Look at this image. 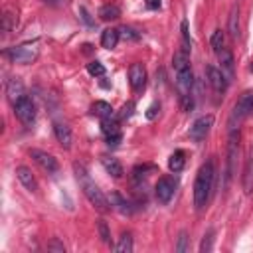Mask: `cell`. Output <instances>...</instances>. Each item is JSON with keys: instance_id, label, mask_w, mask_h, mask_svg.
I'll return each mask as SVG.
<instances>
[{"instance_id": "22", "label": "cell", "mask_w": 253, "mask_h": 253, "mask_svg": "<svg viewBox=\"0 0 253 253\" xmlns=\"http://www.w3.org/2000/svg\"><path fill=\"white\" fill-rule=\"evenodd\" d=\"M243 190H245V194L253 192V151H251V156L247 160L245 172H243Z\"/></svg>"}, {"instance_id": "40", "label": "cell", "mask_w": 253, "mask_h": 253, "mask_svg": "<svg viewBox=\"0 0 253 253\" xmlns=\"http://www.w3.org/2000/svg\"><path fill=\"white\" fill-rule=\"evenodd\" d=\"M44 2H46V4H52V6H61L65 0H44Z\"/></svg>"}, {"instance_id": "36", "label": "cell", "mask_w": 253, "mask_h": 253, "mask_svg": "<svg viewBox=\"0 0 253 253\" xmlns=\"http://www.w3.org/2000/svg\"><path fill=\"white\" fill-rule=\"evenodd\" d=\"M48 249H50V251H58V253H65V247H63V243H59L58 239H54V241L48 245Z\"/></svg>"}, {"instance_id": "15", "label": "cell", "mask_w": 253, "mask_h": 253, "mask_svg": "<svg viewBox=\"0 0 253 253\" xmlns=\"http://www.w3.org/2000/svg\"><path fill=\"white\" fill-rule=\"evenodd\" d=\"M6 95L10 99L12 105H16L22 97H26V91H24V83L18 79V78H12L8 83H6Z\"/></svg>"}, {"instance_id": "2", "label": "cell", "mask_w": 253, "mask_h": 253, "mask_svg": "<svg viewBox=\"0 0 253 253\" xmlns=\"http://www.w3.org/2000/svg\"><path fill=\"white\" fill-rule=\"evenodd\" d=\"M74 170H76V176H78V180H79V184H81V190H83V194H85V198L91 202V206H95L99 212H111V202H109V198H107L101 190H99V186L93 182V180L89 178V174H87V170L81 166V164H74Z\"/></svg>"}, {"instance_id": "29", "label": "cell", "mask_w": 253, "mask_h": 253, "mask_svg": "<svg viewBox=\"0 0 253 253\" xmlns=\"http://www.w3.org/2000/svg\"><path fill=\"white\" fill-rule=\"evenodd\" d=\"M87 74L93 78H103L105 76V65L101 61H91L87 63Z\"/></svg>"}, {"instance_id": "32", "label": "cell", "mask_w": 253, "mask_h": 253, "mask_svg": "<svg viewBox=\"0 0 253 253\" xmlns=\"http://www.w3.org/2000/svg\"><path fill=\"white\" fill-rule=\"evenodd\" d=\"M119 34L123 36V38H125V40H138V38H140V34H138L136 30L129 28V26H123V28L119 30Z\"/></svg>"}, {"instance_id": "3", "label": "cell", "mask_w": 253, "mask_h": 253, "mask_svg": "<svg viewBox=\"0 0 253 253\" xmlns=\"http://www.w3.org/2000/svg\"><path fill=\"white\" fill-rule=\"evenodd\" d=\"M6 56L10 58V61L14 63H20V65H28V63H34L40 56V48H38V42H28V44H20L16 48H8L6 50Z\"/></svg>"}, {"instance_id": "6", "label": "cell", "mask_w": 253, "mask_h": 253, "mask_svg": "<svg viewBox=\"0 0 253 253\" xmlns=\"http://www.w3.org/2000/svg\"><path fill=\"white\" fill-rule=\"evenodd\" d=\"M14 113H16V117H18L20 123L32 125V123L36 121V105H34V101L26 95V97H22V99L14 105Z\"/></svg>"}, {"instance_id": "18", "label": "cell", "mask_w": 253, "mask_h": 253, "mask_svg": "<svg viewBox=\"0 0 253 253\" xmlns=\"http://www.w3.org/2000/svg\"><path fill=\"white\" fill-rule=\"evenodd\" d=\"M101 162H103L105 170L109 172L113 178H121V176L125 174V170H123V164H121L117 158H113V156H103V158H101Z\"/></svg>"}, {"instance_id": "5", "label": "cell", "mask_w": 253, "mask_h": 253, "mask_svg": "<svg viewBox=\"0 0 253 253\" xmlns=\"http://www.w3.org/2000/svg\"><path fill=\"white\" fill-rule=\"evenodd\" d=\"M237 151H239V131L234 129V131L230 133V140H228V164H226V180H224V186H226V188H228V184L232 182L234 172H235Z\"/></svg>"}, {"instance_id": "25", "label": "cell", "mask_w": 253, "mask_h": 253, "mask_svg": "<svg viewBox=\"0 0 253 253\" xmlns=\"http://www.w3.org/2000/svg\"><path fill=\"white\" fill-rule=\"evenodd\" d=\"M230 34L232 38H237L239 36V8L234 6L230 12Z\"/></svg>"}, {"instance_id": "4", "label": "cell", "mask_w": 253, "mask_h": 253, "mask_svg": "<svg viewBox=\"0 0 253 253\" xmlns=\"http://www.w3.org/2000/svg\"><path fill=\"white\" fill-rule=\"evenodd\" d=\"M249 115H253V91H245L234 105V111L230 117V131L237 129V125L243 119H247Z\"/></svg>"}, {"instance_id": "37", "label": "cell", "mask_w": 253, "mask_h": 253, "mask_svg": "<svg viewBox=\"0 0 253 253\" xmlns=\"http://www.w3.org/2000/svg\"><path fill=\"white\" fill-rule=\"evenodd\" d=\"M182 38H184L186 46H190V34H188V22L186 20L182 22Z\"/></svg>"}, {"instance_id": "14", "label": "cell", "mask_w": 253, "mask_h": 253, "mask_svg": "<svg viewBox=\"0 0 253 253\" xmlns=\"http://www.w3.org/2000/svg\"><path fill=\"white\" fill-rule=\"evenodd\" d=\"M16 178L20 180V184L30 190V192H36L38 190V182H36V178H34V172L28 168V166H18L16 168Z\"/></svg>"}, {"instance_id": "34", "label": "cell", "mask_w": 253, "mask_h": 253, "mask_svg": "<svg viewBox=\"0 0 253 253\" xmlns=\"http://www.w3.org/2000/svg\"><path fill=\"white\" fill-rule=\"evenodd\" d=\"M158 111H160V105L158 103H153L149 109H147V119L149 121H153V119H156V115H158Z\"/></svg>"}, {"instance_id": "7", "label": "cell", "mask_w": 253, "mask_h": 253, "mask_svg": "<svg viewBox=\"0 0 253 253\" xmlns=\"http://www.w3.org/2000/svg\"><path fill=\"white\" fill-rule=\"evenodd\" d=\"M212 125H214V117H212V115H204V117L196 119V121L192 123V127H190V131H188L190 138H192L194 142H202V140L208 136Z\"/></svg>"}, {"instance_id": "16", "label": "cell", "mask_w": 253, "mask_h": 253, "mask_svg": "<svg viewBox=\"0 0 253 253\" xmlns=\"http://www.w3.org/2000/svg\"><path fill=\"white\" fill-rule=\"evenodd\" d=\"M119 38H121L119 30L107 28V30H103V34H101V46H103L105 50H113V48H117Z\"/></svg>"}, {"instance_id": "33", "label": "cell", "mask_w": 253, "mask_h": 253, "mask_svg": "<svg viewBox=\"0 0 253 253\" xmlns=\"http://www.w3.org/2000/svg\"><path fill=\"white\" fill-rule=\"evenodd\" d=\"M133 113H135V103L129 101V103L123 105V109H121V113H119V119H121V121H123V119H129V117H133Z\"/></svg>"}, {"instance_id": "28", "label": "cell", "mask_w": 253, "mask_h": 253, "mask_svg": "<svg viewBox=\"0 0 253 253\" xmlns=\"http://www.w3.org/2000/svg\"><path fill=\"white\" fill-rule=\"evenodd\" d=\"M97 232H99V237L103 243H111V230L105 220H97Z\"/></svg>"}, {"instance_id": "1", "label": "cell", "mask_w": 253, "mask_h": 253, "mask_svg": "<svg viewBox=\"0 0 253 253\" xmlns=\"http://www.w3.org/2000/svg\"><path fill=\"white\" fill-rule=\"evenodd\" d=\"M214 178H215L214 160H208L206 164L200 166L196 182H194V206H196V210H202V208L208 206L212 190H214Z\"/></svg>"}, {"instance_id": "9", "label": "cell", "mask_w": 253, "mask_h": 253, "mask_svg": "<svg viewBox=\"0 0 253 253\" xmlns=\"http://www.w3.org/2000/svg\"><path fill=\"white\" fill-rule=\"evenodd\" d=\"M30 156L38 162L48 174H56L58 170H59V164H58V160L50 155V153H46V151H40V149H32L30 151Z\"/></svg>"}, {"instance_id": "11", "label": "cell", "mask_w": 253, "mask_h": 253, "mask_svg": "<svg viewBox=\"0 0 253 253\" xmlns=\"http://www.w3.org/2000/svg\"><path fill=\"white\" fill-rule=\"evenodd\" d=\"M220 56V69H222V74L226 76V79L232 83L234 78H235V63H234V56L230 50L222 48V52L218 54Z\"/></svg>"}, {"instance_id": "35", "label": "cell", "mask_w": 253, "mask_h": 253, "mask_svg": "<svg viewBox=\"0 0 253 253\" xmlns=\"http://www.w3.org/2000/svg\"><path fill=\"white\" fill-rule=\"evenodd\" d=\"M123 140V135L121 133H117V135H111V136H107V144L109 147H117V144Z\"/></svg>"}, {"instance_id": "23", "label": "cell", "mask_w": 253, "mask_h": 253, "mask_svg": "<svg viewBox=\"0 0 253 253\" xmlns=\"http://www.w3.org/2000/svg\"><path fill=\"white\" fill-rule=\"evenodd\" d=\"M101 131H103V135H105V136H111V135L121 133V129H119V121H115L113 117L101 119Z\"/></svg>"}, {"instance_id": "38", "label": "cell", "mask_w": 253, "mask_h": 253, "mask_svg": "<svg viewBox=\"0 0 253 253\" xmlns=\"http://www.w3.org/2000/svg\"><path fill=\"white\" fill-rule=\"evenodd\" d=\"M147 6L151 10H158L160 8V0H147Z\"/></svg>"}, {"instance_id": "13", "label": "cell", "mask_w": 253, "mask_h": 253, "mask_svg": "<svg viewBox=\"0 0 253 253\" xmlns=\"http://www.w3.org/2000/svg\"><path fill=\"white\" fill-rule=\"evenodd\" d=\"M208 81H210V85L214 87V91H218V93H224L226 87H228V83H230V81L226 79V76L222 74V69L214 67V65L208 67Z\"/></svg>"}, {"instance_id": "27", "label": "cell", "mask_w": 253, "mask_h": 253, "mask_svg": "<svg viewBox=\"0 0 253 253\" xmlns=\"http://www.w3.org/2000/svg\"><path fill=\"white\" fill-rule=\"evenodd\" d=\"M224 32L222 30H214V34H212V38H210V46H212V50L214 52H222V48H224Z\"/></svg>"}, {"instance_id": "10", "label": "cell", "mask_w": 253, "mask_h": 253, "mask_svg": "<svg viewBox=\"0 0 253 253\" xmlns=\"http://www.w3.org/2000/svg\"><path fill=\"white\" fill-rule=\"evenodd\" d=\"M129 83L133 87L135 93H140L144 87H147V69H144L140 63H133L129 69Z\"/></svg>"}, {"instance_id": "8", "label": "cell", "mask_w": 253, "mask_h": 253, "mask_svg": "<svg viewBox=\"0 0 253 253\" xmlns=\"http://www.w3.org/2000/svg\"><path fill=\"white\" fill-rule=\"evenodd\" d=\"M174 188H176V182H174V178L170 176H162L158 178V182L155 186V194H156V200L160 204H168L174 196Z\"/></svg>"}, {"instance_id": "31", "label": "cell", "mask_w": 253, "mask_h": 253, "mask_svg": "<svg viewBox=\"0 0 253 253\" xmlns=\"http://www.w3.org/2000/svg\"><path fill=\"white\" fill-rule=\"evenodd\" d=\"M176 251H178V253H186V251H188V234H186V232H180Z\"/></svg>"}, {"instance_id": "41", "label": "cell", "mask_w": 253, "mask_h": 253, "mask_svg": "<svg viewBox=\"0 0 253 253\" xmlns=\"http://www.w3.org/2000/svg\"><path fill=\"white\" fill-rule=\"evenodd\" d=\"M251 71H253V65H251Z\"/></svg>"}, {"instance_id": "17", "label": "cell", "mask_w": 253, "mask_h": 253, "mask_svg": "<svg viewBox=\"0 0 253 253\" xmlns=\"http://www.w3.org/2000/svg\"><path fill=\"white\" fill-rule=\"evenodd\" d=\"M109 202H111V206H113L115 210H119L121 214H127V215H131V214H133V204H131L129 200H125L119 192H111Z\"/></svg>"}, {"instance_id": "26", "label": "cell", "mask_w": 253, "mask_h": 253, "mask_svg": "<svg viewBox=\"0 0 253 253\" xmlns=\"http://www.w3.org/2000/svg\"><path fill=\"white\" fill-rule=\"evenodd\" d=\"M16 26H18V12L12 14L10 10H6L4 16H2V30L8 34V32H12Z\"/></svg>"}, {"instance_id": "20", "label": "cell", "mask_w": 253, "mask_h": 253, "mask_svg": "<svg viewBox=\"0 0 253 253\" xmlns=\"http://www.w3.org/2000/svg\"><path fill=\"white\" fill-rule=\"evenodd\" d=\"M121 16V8L117 4H105L99 8V18L105 20V22H113Z\"/></svg>"}, {"instance_id": "12", "label": "cell", "mask_w": 253, "mask_h": 253, "mask_svg": "<svg viewBox=\"0 0 253 253\" xmlns=\"http://www.w3.org/2000/svg\"><path fill=\"white\" fill-rule=\"evenodd\" d=\"M54 133H56L58 142L61 144V147H63L65 151L71 149V142H74V135H71V129L67 127V123H63V121H56V123H54Z\"/></svg>"}, {"instance_id": "21", "label": "cell", "mask_w": 253, "mask_h": 253, "mask_svg": "<svg viewBox=\"0 0 253 253\" xmlns=\"http://www.w3.org/2000/svg\"><path fill=\"white\" fill-rule=\"evenodd\" d=\"M91 113L101 117V119H107V117H113V107L107 101H95L91 105Z\"/></svg>"}, {"instance_id": "39", "label": "cell", "mask_w": 253, "mask_h": 253, "mask_svg": "<svg viewBox=\"0 0 253 253\" xmlns=\"http://www.w3.org/2000/svg\"><path fill=\"white\" fill-rule=\"evenodd\" d=\"M79 14H81V18H83V20H85V22H87V24H89V26H91V24H93V22H91V18H89V14H87V10H85V8H79Z\"/></svg>"}, {"instance_id": "24", "label": "cell", "mask_w": 253, "mask_h": 253, "mask_svg": "<svg viewBox=\"0 0 253 253\" xmlns=\"http://www.w3.org/2000/svg\"><path fill=\"white\" fill-rule=\"evenodd\" d=\"M117 253H131L133 251V235L131 234H123L119 237V243L115 245Z\"/></svg>"}, {"instance_id": "19", "label": "cell", "mask_w": 253, "mask_h": 253, "mask_svg": "<svg viewBox=\"0 0 253 253\" xmlns=\"http://www.w3.org/2000/svg\"><path fill=\"white\" fill-rule=\"evenodd\" d=\"M184 164H186V153L184 151H174L172 155H170V158H168V168L172 170V172H180L184 168Z\"/></svg>"}, {"instance_id": "30", "label": "cell", "mask_w": 253, "mask_h": 253, "mask_svg": "<svg viewBox=\"0 0 253 253\" xmlns=\"http://www.w3.org/2000/svg\"><path fill=\"white\" fill-rule=\"evenodd\" d=\"M212 243H214V230H210V232L204 235V239H202V243H200V251H202V253L212 251Z\"/></svg>"}]
</instances>
